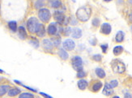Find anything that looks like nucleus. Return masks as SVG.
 <instances>
[{
    "label": "nucleus",
    "mask_w": 132,
    "mask_h": 98,
    "mask_svg": "<svg viewBox=\"0 0 132 98\" xmlns=\"http://www.w3.org/2000/svg\"><path fill=\"white\" fill-rule=\"evenodd\" d=\"M85 76H86V72H85L84 70H81V71L77 72V77H78V78L82 79V78L84 77Z\"/></svg>",
    "instance_id": "obj_31"
},
{
    "label": "nucleus",
    "mask_w": 132,
    "mask_h": 98,
    "mask_svg": "<svg viewBox=\"0 0 132 98\" xmlns=\"http://www.w3.org/2000/svg\"><path fill=\"white\" fill-rule=\"evenodd\" d=\"M8 27L10 30L13 32H15L17 31V23L15 21H10L8 22Z\"/></svg>",
    "instance_id": "obj_25"
},
{
    "label": "nucleus",
    "mask_w": 132,
    "mask_h": 98,
    "mask_svg": "<svg viewBox=\"0 0 132 98\" xmlns=\"http://www.w3.org/2000/svg\"><path fill=\"white\" fill-rule=\"evenodd\" d=\"M63 31H64V33H65L66 36H69V35H70V34L72 32L71 28L70 27H67L66 28V30H64Z\"/></svg>",
    "instance_id": "obj_35"
},
{
    "label": "nucleus",
    "mask_w": 132,
    "mask_h": 98,
    "mask_svg": "<svg viewBox=\"0 0 132 98\" xmlns=\"http://www.w3.org/2000/svg\"><path fill=\"white\" fill-rule=\"evenodd\" d=\"M71 24H72V25L77 24V21H76V20H75V19H73V20L71 21Z\"/></svg>",
    "instance_id": "obj_38"
},
{
    "label": "nucleus",
    "mask_w": 132,
    "mask_h": 98,
    "mask_svg": "<svg viewBox=\"0 0 132 98\" xmlns=\"http://www.w3.org/2000/svg\"><path fill=\"white\" fill-rule=\"evenodd\" d=\"M20 93H21V91H20V89H18V88H13V89H10V90L8 91L7 94H8L9 96H15L17 95L20 94Z\"/></svg>",
    "instance_id": "obj_19"
},
{
    "label": "nucleus",
    "mask_w": 132,
    "mask_h": 98,
    "mask_svg": "<svg viewBox=\"0 0 132 98\" xmlns=\"http://www.w3.org/2000/svg\"><path fill=\"white\" fill-rule=\"evenodd\" d=\"M3 72H4L2 70V69H0V73H3Z\"/></svg>",
    "instance_id": "obj_42"
},
{
    "label": "nucleus",
    "mask_w": 132,
    "mask_h": 98,
    "mask_svg": "<svg viewBox=\"0 0 132 98\" xmlns=\"http://www.w3.org/2000/svg\"><path fill=\"white\" fill-rule=\"evenodd\" d=\"M19 98H34V95L31 93H23L20 94Z\"/></svg>",
    "instance_id": "obj_27"
},
{
    "label": "nucleus",
    "mask_w": 132,
    "mask_h": 98,
    "mask_svg": "<svg viewBox=\"0 0 132 98\" xmlns=\"http://www.w3.org/2000/svg\"><path fill=\"white\" fill-rule=\"evenodd\" d=\"M93 60H95V61H97V62H100V61H101V60H102V56H101V55H100V54L94 55V56H93Z\"/></svg>",
    "instance_id": "obj_29"
},
{
    "label": "nucleus",
    "mask_w": 132,
    "mask_h": 98,
    "mask_svg": "<svg viewBox=\"0 0 132 98\" xmlns=\"http://www.w3.org/2000/svg\"><path fill=\"white\" fill-rule=\"evenodd\" d=\"M42 47L46 51H52L53 48H54V44H53L52 41H51V39H45L42 41Z\"/></svg>",
    "instance_id": "obj_9"
},
{
    "label": "nucleus",
    "mask_w": 132,
    "mask_h": 98,
    "mask_svg": "<svg viewBox=\"0 0 132 98\" xmlns=\"http://www.w3.org/2000/svg\"><path fill=\"white\" fill-rule=\"evenodd\" d=\"M112 31V27L109 23H104L101 27V32L104 35H110Z\"/></svg>",
    "instance_id": "obj_8"
},
{
    "label": "nucleus",
    "mask_w": 132,
    "mask_h": 98,
    "mask_svg": "<svg viewBox=\"0 0 132 98\" xmlns=\"http://www.w3.org/2000/svg\"><path fill=\"white\" fill-rule=\"evenodd\" d=\"M18 35H19V36L21 39H25L28 36V35H27V32H26V30H25V28L23 27V26H20L18 27Z\"/></svg>",
    "instance_id": "obj_13"
},
{
    "label": "nucleus",
    "mask_w": 132,
    "mask_h": 98,
    "mask_svg": "<svg viewBox=\"0 0 132 98\" xmlns=\"http://www.w3.org/2000/svg\"><path fill=\"white\" fill-rule=\"evenodd\" d=\"M125 38V33L122 31H118L116 34L115 40L117 43H122Z\"/></svg>",
    "instance_id": "obj_17"
},
{
    "label": "nucleus",
    "mask_w": 132,
    "mask_h": 98,
    "mask_svg": "<svg viewBox=\"0 0 132 98\" xmlns=\"http://www.w3.org/2000/svg\"><path fill=\"white\" fill-rule=\"evenodd\" d=\"M40 94H41L42 96H44L45 98H53L52 96H50V95H48V94H46V93H43V92H41V93H40Z\"/></svg>",
    "instance_id": "obj_36"
},
{
    "label": "nucleus",
    "mask_w": 132,
    "mask_h": 98,
    "mask_svg": "<svg viewBox=\"0 0 132 98\" xmlns=\"http://www.w3.org/2000/svg\"><path fill=\"white\" fill-rule=\"evenodd\" d=\"M130 21H132V13L130 15Z\"/></svg>",
    "instance_id": "obj_39"
},
{
    "label": "nucleus",
    "mask_w": 132,
    "mask_h": 98,
    "mask_svg": "<svg viewBox=\"0 0 132 98\" xmlns=\"http://www.w3.org/2000/svg\"><path fill=\"white\" fill-rule=\"evenodd\" d=\"M101 24V22H100V19H97V18H95L93 20V25L94 27H98Z\"/></svg>",
    "instance_id": "obj_33"
},
{
    "label": "nucleus",
    "mask_w": 132,
    "mask_h": 98,
    "mask_svg": "<svg viewBox=\"0 0 132 98\" xmlns=\"http://www.w3.org/2000/svg\"><path fill=\"white\" fill-rule=\"evenodd\" d=\"M110 84V86L113 89V88H116L117 86L118 85V80H111V81L109 83Z\"/></svg>",
    "instance_id": "obj_32"
},
{
    "label": "nucleus",
    "mask_w": 132,
    "mask_h": 98,
    "mask_svg": "<svg viewBox=\"0 0 132 98\" xmlns=\"http://www.w3.org/2000/svg\"><path fill=\"white\" fill-rule=\"evenodd\" d=\"M111 66H112V69L113 72H115V73L122 74L126 71V65L124 64V63L120 60H114L112 62Z\"/></svg>",
    "instance_id": "obj_2"
},
{
    "label": "nucleus",
    "mask_w": 132,
    "mask_h": 98,
    "mask_svg": "<svg viewBox=\"0 0 132 98\" xmlns=\"http://www.w3.org/2000/svg\"><path fill=\"white\" fill-rule=\"evenodd\" d=\"M48 2L51 7L53 8H59L62 6L61 0H48Z\"/></svg>",
    "instance_id": "obj_16"
},
{
    "label": "nucleus",
    "mask_w": 132,
    "mask_h": 98,
    "mask_svg": "<svg viewBox=\"0 0 132 98\" xmlns=\"http://www.w3.org/2000/svg\"><path fill=\"white\" fill-rule=\"evenodd\" d=\"M39 24L40 23L36 17H31V18H29L27 21V27L28 31L31 33H36Z\"/></svg>",
    "instance_id": "obj_3"
},
{
    "label": "nucleus",
    "mask_w": 132,
    "mask_h": 98,
    "mask_svg": "<svg viewBox=\"0 0 132 98\" xmlns=\"http://www.w3.org/2000/svg\"><path fill=\"white\" fill-rule=\"evenodd\" d=\"M102 83L101 81H96L95 82L93 86H92V91L93 92H95V93H96V92H98L101 88H102Z\"/></svg>",
    "instance_id": "obj_21"
},
{
    "label": "nucleus",
    "mask_w": 132,
    "mask_h": 98,
    "mask_svg": "<svg viewBox=\"0 0 132 98\" xmlns=\"http://www.w3.org/2000/svg\"><path fill=\"white\" fill-rule=\"evenodd\" d=\"M95 72H96V76L98 77L99 78L103 79V78H105V72L104 70H103L102 68H96V70H95Z\"/></svg>",
    "instance_id": "obj_22"
},
{
    "label": "nucleus",
    "mask_w": 132,
    "mask_h": 98,
    "mask_svg": "<svg viewBox=\"0 0 132 98\" xmlns=\"http://www.w3.org/2000/svg\"><path fill=\"white\" fill-rule=\"evenodd\" d=\"M59 56L60 58L62 60H67L68 59V56H69L67 51L64 48L59 49Z\"/></svg>",
    "instance_id": "obj_20"
},
{
    "label": "nucleus",
    "mask_w": 132,
    "mask_h": 98,
    "mask_svg": "<svg viewBox=\"0 0 132 98\" xmlns=\"http://www.w3.org/2000/svg\"><path fill=\"white\" fill-rule=\"evenodd\" d=\"M101 49H102V51L104 53H106V51H107V49H108V48H109V46H108V44L107 43H105V44H101Z\"/></svg>",
    "instance_id": "obj_34"
},
{
    "label": "nucleus",
    "mask_w": 132,
    "mask_h": 98,
    "mask_svg": "<svg viewBox=\"0 0 132 98\" xmlns=\"http://www.w3.org/2000/svg\"><path fill=\"white\" fill-rule=\"evenodd\" d=\"M28 43H29L33 48H39V41H38V39L35 37H32L31 39H29V41H28Z\"/></svg>",
    "instance_id": "obj_24"
},
{
    "label": "nucleus",
    "mask_w": 132,
    "mask_h": 98,
    "mask_svg": "<svg viewBox=\"0 0 132 98\" xmlns=\"http://www.w3.org/2000/svg\"><path fill=\"white\" fill-rule=\"evenodd\" d=\"M71 64H72V67L73 68L75 69L76 71L79 72V71H81L83 70V60L80 56H74L72 60H71Z\"/></svg>",
    "instance_id": "obj_5"
},
{
    "label": "nucleus",
    "mask_w": 132,
    "mask_h": 98,
    "mask_svg": "<svg viewBox=\"0 0 132 98\" xmlns=\"http://www.w3.org/2000/svg\"><path fill=\"white\" fill-rule=\"evenodd\" d=\"M51 41H52L54 47H59V46L61 44V37L59 36H54L53 37L52 39H51Z\"/></svg>",
    "instance_id": "obj_23"
},
{
    "label": "nucleus",
    "mask_w": 132,
    "mask_h": 98,
    "mask_svg": "<svg viewBox=\"0 0 132 98\" xmlns=\"http://www.w3.org/2000/svg\"><path fill=\"white\" fill-rule=\"evenodd\" d=\"M54 18L56 22L59 24H65L67 25L68 23V19L64 15V14L59 10H56L54 13Z\"/></svg>",
    "instance_id": "obj_6"
},
{
    "label": "nucleus",
    "mask_w": 132,
    "mask_h": 98,
    "mask_svg": "<svg viewBox=\"0 0 132 98\" xmlns=\"http://www.w3.org/2000/svg\"><path fill=\"white\" fill-rule=\"evenodd\" d=\"M104 1H105V2H107V3H108V2H110V1H112V0H104Z\"/></svg>",
    "instance_id": "obj_41"
},
{
    "label": "nucleus",
    "mask_w": 132,
    "mask_h": 98,
    "mask_svg": "<svg viewBox=\"0 0 132 98\" xmlns=\"http://www.w3.org/2000/svg\"><path fill=\"white\" fill-rule=\"evenodd\" d=\"M36 34L37 36H39V37H43L45 34V27L42 24H39V27L37 28V30L36 31Z\"/></svg>",
    "instance_id": "obj_15"
},
{
    "label": "nucleus",
    "mask_w": 132,
    "mask_h": 98,
    "mask_svg": "<svg viewBox=\"0 0 132 98\" xmlns=\"http://www.w3.org/2000/svg\"><path fill=\"white\" fill-rule=\"evenodd\" d=\"M44 5L45 4H44L43 0H37V1L35 3V7L37 9H41L42 7H43Z\"/></svg>",
    "instance_id": "obj_28"
},
{
    "label": "nucleus",
    "mask_w": 132,
    "mask_h": 98,
    "mask_svg": "<svg viewBox=\"0 0 132 98\" xmlns=\"http://www.w3.org/2000/svg\"><path fill=\"white\" fill-rule=\"evenodd\" d=\"M124 98H132V94H130V93H125Z\"/></svg>",
    "instance_id": "obj_37"
},
{
    "label": "nucleus",
    "mask_w": 132,
    "mask_h": 98,
    "mask_svg": "<svg viewBox=\"0 0 132 98\" xmlns=\"http://www.w3.org/2000/svg\"><path fill=\"white\" fill-rule=\"evenodd\" d=\"M112 98H120L119 96H113Z\"/></svg>",
    "instance_id": "obj_40"
},
{
    "label": "nucleus",
    "mask_w": 132,
    "mask_h": 98,
    "mask_svg": "<svg viewBox=\"0 0 132 98\" xmlns=\"http://www.w3.org/2000/svg\"><path fill=\"white\" fill-rule=\"evenodd\" d=\"M123 51V47L122 46H116L114 47L113 50V52L115 56H119L120 54H122Z\"/></svg>",
    "instance_id": "obj_26"
},
{
    "label": "nucleus",
    "mask_w": 132,
    "mask_h": 98,
    "mask_svg": "<svg viewBox=\"0 0 132 98\" xmlns=\"http://www.w3.org/2000/svg\"><path fill=\"white\" fill-rule=\"evenodd\" d=\"M129 2H130V3H131V4H132V0H129Z\"/></svg>",
    "instance_id": "obj_43"
},
{
    "label": "nucleus",
    "mask_w": 132,
    "mask_h": 98,
    "mask_svg": "<svg viewBox=\"0 0 132 98\" xmlns=\"http://www.w3.org/2000/svg\"><path fill=\"white\" fill-rule=\"evenodd\" d=\"M9 90H10V86L8 84L0 85V96H3L7 93H8Z\"/></svg>",
    "instance_id": "obj_18"
},
{
    "label": "nucleus",
    "mask_w": 132,
    "mask_h": 98,
    "mask_svg": "<svg viewBox=\"0 0 132 98\" xmlns=\"http://www.w3.org/2000/svg\"><path fill=\"white\" fill-rule=\"evenodd\" d=\"M14 81H15V83H17V84H19L22 85L23 87L26 88V89H28V90H31V91H32V92H35V93H36V92H37V90H36V89H32V88H30V87H28V86H26V85H24V84H23L22 83H20V82L19 81V80H15Z\"/></svg>",
    "instance_id": "obj_30"
},
{
    "label": "nucleus",
    "mask_w": 132,
    "mask_h": 98,
    "mask_svg": "<svg viewBox=\"0 0 132 98\" xmlns=\"http://www.w3.org/2000/svg\"><path fill=\"white\" fill-rule=\"evenodd\" d=\"M71 36L74 39H79L82 36L81 29H80V28H78V27L74 28V29L72 30V32H71Z\"/></svg>",
    "instance_id": "obj_14"
},
{
    "label": "nucleus",
    "mask_w": 132,
    "mask_h": 98,
    "mask_svg": "<svg viewBox=\"0 0 132 98\" xmlns=\"http://www.w3.org/2000/svg\"><path fill=\"white\" fill-rule=\"evenodd\" d=\"M102 93L105 96H110L113 93V89L110 86V84L109 83H106L104 86V89H103Z\"/></svg>",
    "instance_id": "obj_11"
},
{
    "label": "nucleus",
    "mask_w": 132,
    "mask_h": 98,
    "mask_svg": "<svg viewBox=\"0 0 132 98\" xmlns=\"http://www.w3.org/2000/svg\"><path fill=\"white\" fill-rule=\"evenodd\" d=\"M0 81H1V78H0Z\"/></svg>",
    "instance_id": "obj_45"
},
{
    "label": "nucleus",
    "mask_w": 132,
    "mask_h": 98,
    "mask_svg": "<svg viewBox=\"0 0 132 98\" xmlns=\"http://www.w3.org/2000/svg\"><path fill=\"white\" fill-rule=\"evenodd\" d=\"M92 10L88 7H79L76 11V18L81 22H87L91 17Z\"/></svg>",
    "instance_id": "obj_1"
},
{
    "label": "nucleus",
    "mask_w": 132,
    "mask_h": 98,
    "mask_svg": "<svg viewBox=\"0 0 132 98\" xmlns=\"http://www.w3.org/2000/svg\"><path fill=\"white\" fill-rule=\"evenodd\" d=\"M77 85H78V88L80 90H85L86 89L88 88V83L86 80L84 79H80L79 81L77 82Z\"/></svg>",
    "instance_id": "obj_12"
},
{
    "label": "nucleus",
    "mask_w": 132,
    "mask_h": 98,
    "mask_svg": "<svg viewBox=\"0 0 132 98\" xmlns=\"http://www.w3.org/2000/svg\"><path fill=\"white\" fill-rule=\"evenodd\" d=\"M62 47L67 51H72L75 48V47H76V43H75L72 39H67L62 43Z\"/></svg>",
    "instance_id": "obj_7"
},
{
    "label": "nucleus",
    "mask_w": 132,
    "mask_h": 98,
    "mask_svg": "<svg viewBox=\"0 0 132 98\" xmlns=\"http://www.w3.org/2000/svg\"><path fill=\"white\" fill-rule=\"evenodd\" d=\"M39 19L43 23H48L50 19V11L46 8H41L38 11Z\"/></svg>",
    "instance_id": "obj_4"
},
{
    "label": "nucleus",
    "mask_w": 132,
    "mask_h": 98,
    "mask_svg": "<svg viewBox=\"0 0 132 98\" xmlns=\"http://www.w3.org/2000/svg\"><path fill=\"white\" fill-rule=\"evenodd\" d=\"M57 31H58V27H57V25L54 24V23H52V24H50L48 26L47 32L50 36H55Z\"/></svg>",
    "instance_id": "obj_10"
},
{
    "label": "nucleus",
    "mask_w": 132,
    "mask_h": 98,
    "mask_svg": "<svg viewBox=\"0 0 132 98\" xmlns=\"http://www.w3.org/2000/svg\"><path fill=\"white\" fill-rule=\"evenodd\" d=\"M130 29H131V31H132V26H131V27H130Z\"/></svg>",
    "instance_id": "obj_44"
}]
</instances>
